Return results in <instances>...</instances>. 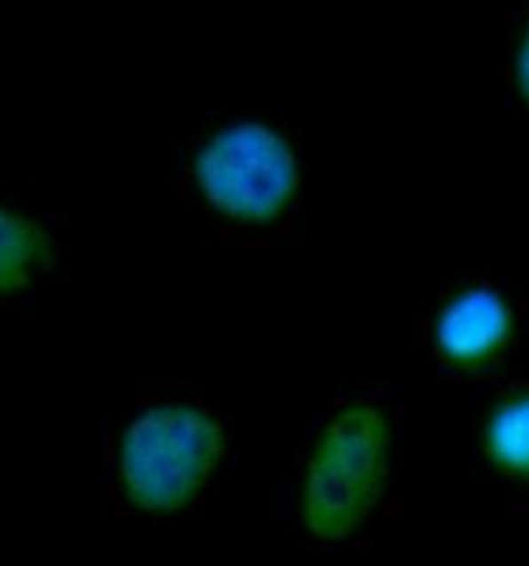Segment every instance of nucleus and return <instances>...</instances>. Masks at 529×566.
<instances>
[{
  "label": "nucleus",
  "instance_id": "1",
  "mask_svg": "<svg viewBox=\"0 0 529 566\" xmlns=\"http://www.w3.org/2000/svg\"><path fill=\"white\" fill-rule=\"evenodd\" d=\"M391 427L380 409L352 403L321 430L303 483V522L325 541L350 536L377 506L388 478Z\"/></svg>",
  "mask_w": 529,
  "mask_h": 566
},
{
  "label": "nucleus",
  "instance_id": "3",
  "mask_svg": "<svg viewBox=\"0 0 529 566\" xmlns=\"http://www.w3.org/2000/svg\"><path fill=\"white\" fill-rule=\"evenodd\" d=\"M194 178L211 206L239 222H269L296 192V158L264 123L227 125L194 158Z\"/></svg>",
  "mask_w": 529,
  "mask_h": 566
},
{
  "label": "nucleus",
  "instance_id": "4",
  "mask_svg": "<svg viewBox=\"0 0 529 566\" xmlns=\"http://www.w3.org/2000/svg\"><path fill=\"white\" fill-rule=\"evenodd\" d=\"M513 308L493 286L457 291L435 320V345L457 367H482L510 342Z\"/></svg>",
  "mask_w": 529,
  "mask_h": 566
},
{
  "label": "nucleus",
  "instance_id": "2",
  "mask_svg": "<svg viewBox=\"0 0 529 566\" xmlns=\"http://www.w3.org/2000/svg\"><path fill=\"white\" fill-rule=\"evenodd\" d=\"M225 452L222 425L194 405H153L120 442V483L128 500L153 514L186 508Z\"/></svg>",
  "mask_w": 529,
  "mask_h": 566
},
{
  "label": "nucleus",
  "instance_id": "7",
  "mask_svg": "<svg viewBox=\"0 0 529 566\" xmlns=\"http://www.w3.org/2000/svg\"><path fill=\"white\" fill-rule=\"evenodd\" d=\"M516 81L521 95L529 103V17H526V26H524V36L518 44V56H516Z\"/></svg>",
  "mask_w": 529,
  "mask_h": 566
},
{
  "label": "nucleus",
  "instance_id": "6",
  "mask_svg": "<svg viewBox=\"0 0 529 566\" xmlns=\"http://www.w3.org/2000/svg\"><path fill=\"white\" fill-rule=\"evenodd\" d=\"M486 452L493 466L529 481V389L493 405L486 425Z\"/></svg>",
  "mask_w": 529,
  "mask_h": 566
},
{
  "label": "nucleus",
  "instance_id": "5",
  "mask_svg": "<svg viewBox=\"0 0 529 566\" xmlns=\"http://www.w3.org/2000/svg\"><path fill=\"white\" fill-rule=\"evenodd\" d=\"M53 259V239L36 219L0 206V298L28 289Z\"/></svg>",
  "mask_w": 529,
  "mask_h": 566
}]
</instances>
